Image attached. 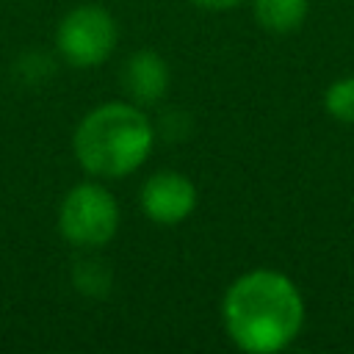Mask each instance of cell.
<instances>
[{"instance_id": "6da1fadb", "label": "cell", "mask_w": 354, "mask_h": 354, "mask_svg": "<svg viewBox=\"0 0 354 354\" xmlns=\"http://www.w3.org/2000/svg\"><path fill=\"white\" fill-rule=\"evenodd\" d=\"M230 340L249 354L288 348L304 326V299L290 277L274 268H252L232 279L221 299Z\"/></svg>"}, {"instance_id": "7a4b0ae2", "label": "cell", "mask_w": 354, "mask_h": 354, "mask_svg": "<svg viewBox=\"0 0 354 354\" xmlns=\"http://www.w3.org/2000/svg\"><path fill=\"white\" fill-rule=\"evenodd\" d=\"M155 127L136 102H102L91 108L72 136V149L83 171L105 180L133 174L152 152Z\"/></svg>"}, {"instance_id": "3957f363", "label": "cell", "mask_w": 354, "mask_h": 354, "mask_svg": "<svg viewBox=\"0 0 354 354\" xmlns=\"http://www.w3.org/2000/svg\"><path fill=\"white\" fill-rule=\"evenodd\" d=\"M119 230L116 196L100 183H77L58 207V232L80 249H100L111 243Z\"/></svg>"}, {"instance_id": "277c9868", "label": "cell", "mask_w": 354, "mask_h": 354, "mask_svg": "<svg viewBox=\"0 0 354 354\" xmlns=\"http://www.w3.org/2000/svg\"><path fill=\"white\" fill-rule=\"evenodd\" d=\"M119 39L116 19L102 6H77L72 8L55 30V47L61 58L77 69L100 66L111 58Z\"/></svg>"}, {"instance_id": "5b68a950", "label": "cell", "mask_w": 354, "mask_h": 354, "mask_svg": "<svg viewBox=\"0 0 354 354\" xmlns=\"http://www.w3.org/2000/svg\"><path fill=\"white\" fill-rule=\"evenodd\" d=\"M196 202H199L196 185L185 174L171 169L155 171L141 185V210L149 221L160 227H174L185 221L194 213Z\"/></svg>"}, {"instance_id": "8992f818", "label": "cell", "mask_w": 354, "mask_h": 354, "mask_svg": "<svg viewBox=\"0 0 354 354\" xmlns=\"http://www.w3.org/2000/svg\"><path fill=\"white\" fill-rule=\"evenodd\" d=\"M169 80H171L169 64L152 50H138L124 61L122 83H124V91L133 97L136 105L160 102L166 88H169Z\"/></svg>"}, {"instance_id": "52a82bcc", "label": "cell", "mask_w": 354, "mask_h": 354, "mask_svg": "<svg viewBox=\"0 0 354 354\" xmlns=\"http://www.w3.org/2000/svg\"><path fill=\"white\" fill-rule=\"evenodd\" d=\"M254 17L266 30L290 33L307 17V0H254Z\"/></svg>"}, {"instance_id": "ba28073f", "label": "cell", "mask_w": 354, "mask_h": 354, "mask_svg": "<svg viewBox=\"0 0 354 354\" xmlns=\"http://www.w3.org/2000/svg\"><path fill=\"white\" fill-rule=\"evenodd\" d=\"M324 108L332 119L354 124V77H337L324 94Z\"/></svg>"}, {"instance_id": "9c48e42d", "label": "cell", "mask_w": 354, "mask_h": 354, "mask_svg": "<svg viewBox=\"0 0 354 354\" xmlns=\"http://www.w3.org/2000/svg\"><path fill=\"white\" fill-rule=\"evenodd\" d=\"M191 3H196L199 8H210V11H227V8L238 6L241 0H191Z\"/></svg>"}]
</instances>
